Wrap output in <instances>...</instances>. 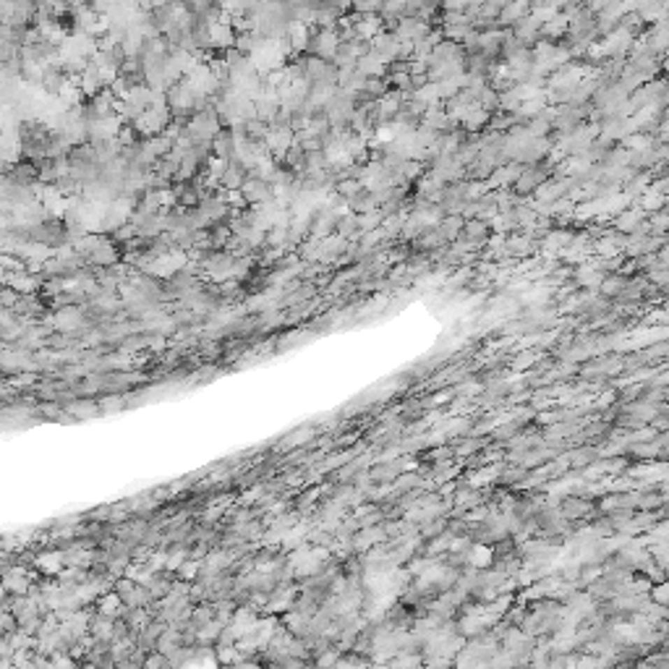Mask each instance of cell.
I'll return each mask as SVG.
<instances>
[{"label":"cell","instance_id":"4fadbf2b","mask_svg":"<svg viewBox=\"0 0 669 669\" xmlns=\"http://www.w3.org/2000/svg\"><path fill=\"white\" fill-rule=\"evenodd\" d=\"M531 13V0H510L508 6L500 10V27L505 29V27H515L523 16H528Z\"/></svg>","mask_w":669,"mask_h":669},{"label":"cell","instance_id":"ba28073f","mask_svg":"<svg viewBox=\"0 0 669 669\" xmlns=\"http://www.w3.org/2000/svg\"><path fill=\"white\" fill-rule=\"evenodd\" d=\"M350 21L356 24V31H359L361 40L366 42H371L377 34L384 31V19L380 13H356V16H350Z\"/></svg>","mask_w":669,"mask_h":669},{"label":"cell","instance_id":"ac0fdd59","mask_svg":"<svg viewBox=\"0 0 669 669\" xmlns=\"http://www.w3.org/2000/svg\"><path fill=\"white\" fill-rule=\"evenodd\" d=\"M366 73H361L359 66H348V69H340V76H338V87H343V89L348 92H361L364 89V84H366Z\"/></svg>","mask_w":669,"mask_h":669},{"label":"cell","instance_id":"484cf974","mask_svg":"<svg viewBox=\"0 0 669 669\" xmlns=\"http://www.w3.org/2000/svg\"><path fill=\"white\" fill-rule=\"evenodd\" d=\"M100 403V410H118V408H123L126 405V400H97Z\"/></svg>","mask_w":669,"mask_h":669},{"label":"cell","instance_id":"4316f807","mask_svg":"<svg viewBox=\"0 0 669 669\" xmlns=\"http://www.w3.org/2000/svg\"><path fill=\"white\" fill-rule=\"evenodd\" d=\"M442 8L445 10H466L468 3L466 0H442Z\"/></svg>","mask_w":669,"mask_h":669},{"label":"cell","instance_id":"9c48e42d","mask_svg":"<svg viewBox=\"0 0 669 669\" xmlns=\"http://www.w3.org/2000/svg\"><path fill=\"white\" fill-rule=\"evenodd\" d=\"M541 27H544V24H541L533 13H528V16H523V19L512 27V34H515L526 48H531V45H536V42L541 40Z\"/></svg>","mask_w":669,"mask_h":669},{"label":"cell","instance_id":"5bb4252c","mask_svg":"<svg viewBox=\"0 0 669 669\" xmlns=\"http://www.w3.org/2000/svg\"><path fill=\"white\" fill-rule=\"evenodd\" d=\"M356 66H359L361 73H366L369 79H374V76H384V73H387V66H390V63H387V60L382 58L380 52L371 48V50L366 52V55H361Z\"/></svg>","mask_w":669,"mask_h":669},{"label":"cell","instance_id":"d6986e66","mask_svg":"<svg viewBox=\"0 0 669 669\" xmlns=\"http://www.w3.org/2000/svg\"><path fill=\"white\" fill-rule=\"evenodd\" d=\"M643 220H646V210L643 207L640 210H622L617 215V220H614V228L622 230V233H635L643 225Z\"/></svg>","mask_w":669,"mask_h":669},{"label":"cell","instance_id":"2e32d148","mask_svg":"<svg viewBox=\"0 0 669 669\" xmlns=\"http://www.w3.org/2000/svg\"><path fill=\"white\" fill-rule=\"evenodd\" d=\"M348 210L356 212V215H364V212H374L380 210V201H377V194L369 189V186H364V189L353 196V199H348Z\"/></svg>","mask_w":669,"mask_h":669},{"label":"cell","instance_id":"44dd1931","mask_svg":"<svg viewBox=\"0 0 669 669\" xmlns=\"http://www.w3.org/2000/svg\"><path fill=\"white\" fill-rule=\"evenodd\" d=\"M591 510V505L586 500H575V497H568V500H562V505H559V512L565 515V518L575 520V518H586V512Z\"/></svg>","mask_w":669,"mask_h":669},{"label":"cell","instance_id":"7a4b0ae2","mask_svg":"<svg viewBox=\"0 0 669 669\" xmlns=\"http://www.w3.org/2000/svg\"><path fill=\"white\" fill-rule=\"evenodd\" d=\"M340 42H343V37H340V27H330V29L314 27L306 52H309V55H317V58L332 60L340 48Z\"/></svg>","mask_w":669,"mask_h":669},{"label":"cell","instance_id":"9a60e30c","mask_svg":"<svg viewBox=\"0 0 669 669\" xmlns=\"http://www.w3.org/2000/svg\"><path fill=\"white\" fill-rule=\"evenodd\" d=\"M246 178H249V168L243 165L240 160H230L228 170H225V175H222L220 186L222 189H230V191H238L243 183H246Z\"/></svg>","mask_w":669,"mask_h":669},{"label":"cell","instance_id":"cb8c5ba5","mask_svg":"<svg viewBox=\"0 0 669 669\" xmlns=\"http://www.w3.org/2000/svg\"><path fill=\"white\" fill-rule=\"evenodd\" d=\"M531 473L526 468H510V470H505L500 476V481L502 484H518V481H523V479H528Z\"/></svg>","mask_w":669,"mask_h":669},{"label":"cell","instance_id":"277c9868","mask_svg":"<svg viewBox=\"0 0 669 669\" xmlns=\"http://www.w3.org/2000/svg\"><path fill=\"white\" fill-rule=\"evenodd\" d=\"M240 194H243L246 204L257 207V204H264V201L275 199V186H272L270 180L257 178V175H249V178H246V183L240 186Z\"/></svg>","mask_w":669,"mask_h":669},{"label":"cell","instance_id":"7402d4cb","mask_svg":"<svg viewBox=\"0 0 669 669\" xmlns=\"http://www.w3.org/2000/svg\"><path fill=\"white\" fill-rule=\"evenodd\" d=\"M257 264H259V257H240V259H236V264H233V278L246 280L251 272L257 270Z\"/></svg>","mask_w":669,"mask_h":669},{"label":"cell","instance_id":"3957f363","mask_svg":"<svg viewBox=\"0 0 669 669\" xmlns=\"http://www.w3.org/2000/svg\"><path fill=\"white\" fill-rule=\"evenodd\" d=\"M3 178L16 183V186H37L40 183V170L31 160H16L3 168Z\"/></svg>","mask_w":669,"mask_h":669},{"label":"cell","instance_id":"f1b7e54d","mask_svg":"<svg viewBox=\"0 0 669 669\" xmlns=\"http://www.w3.org/2000/svg\"><path fill=\"white\" fill-rule=\"evenodd\" d=\"M403 3H405V0H403Z\"/></svg>","mask_w":669,"mask_h":669},{"label":"cell","instance_id":"603a6c76","mask_svg":"<svg viewBox=\"0 0 669 669\" xmlns=\"http://www.w3.org/2000/svg\"><path fill=\"white\" fill-rule=\"evenodd\" d=\"M361 189H364V183H361L359 178H345V180H340L338 186H335V191H338V194H340V196H343L345 201L353 199V196H356V194H359Z\"/></svg>","mask_w":669,"mask_h":669},{"label":"cell","instance_id":"7c38bea8","mask_svg":"<svg viewBox=\"0 0 669 669\" xmlns=\"http://www.w3.org/2000/svg\"><path fill=\"white\" fill-rule=\"evenodd\" d=\"M236 40H238V31L230 21L212 24V50H230L236 48Z\"/></svg>","mask_w":669,"mask_h":669},{"label":"cell","instance_id":"8992f818","mask_svg":"<svg viewBox=\"0 0 669 669\" xmlns=\"http://www.w3.org/2000/svg\"><path fill=\"white\" fill-rule=\"evenodd\" d=\"M212 152H215V157H220V160H238V144H236V136H233V126H222V129L215 134Z\"/></svg>","mask_w":669,"mask_h":669},{"label":"cell","instance_id":"6da1fadb","mask_svg":"<svg viewBox=\"0 0 669 669\" xmlns=\"http://www.w3.org/2000/svg\"><path fill=\"white\" fill-rule=\"evenodd\" d=\"M31 240L45 243L50 249H63V246H69V225L63 217L48 215V217H42L40 222L31 225Z\"/></svg>","mask_w":669,"mask_h":669},{"label":"cell","instance_id":"8fae6325","mask_svg":"<svg viewBox=\"0 0 669 669\" xmlns=\"http://www.w3.org/2000/svg\"><path fill=\"white\" fill-rule=\"evenodd\" d=\"M311 31H314V27H311V24H303V21H290L285 40H288L293 55L306 52V48H309V40H311Z\"/></svg>","mask_w":669,"mask_h":669},{"label":"cell","instance_id":"52a82bcc","mask_svg":"<svg viewBox=\"0 0 669 669\" xmlns=\"http://www.w3.org/2000/svg\"><path fill=\"white\" fill-rule=\"evenodd\" d=\"M371 48L380 52V55L387 60V63L403 58V42H400V37L395 34V31L384 29L382 34H377V37L371 40Z\"/></svg>","mask_w":669,"mask_h":669},{"label":"cell","instance_id":"e0dca14e","mask_svg":"<svg viewBox=\"0 0 669 669\" xmlns=\"http://www.w3.org/2000/svg\"><path fill=\"white\" fill-rule=\"evenodd\" d=\"M335 233L343 236L348 240H359L361 238V220L356 212H343L338 217V225H335Z\"/></svg>","mask_w":669,"mask_h":669},{"label":"cell","instance_id":"ffe728a7","mask_svg":"<svg viewBox=\"0 0 669 669\" xmlns=\"http://www.w3.org/2000/svg\"><path fill=\"white\" fill-rule=\"evenodd\" d=\"M489 120H491V113L489 110H484L481 105H473L466 115H463V129L468 131V134H473V131H479V129H484V126H489Z\"/></svg>","mask_w":669,"mask_h":669},{"label":"cell","instance_id":"30bf717a","mask_svg":"<svg viewBox=\"0 0 669 669\" xmlns=\"http://www.w3.org/2000/svg\"><path fill=\"white\" fill-rule=\"evenodd\" d=\"M69 79L71 76L60 69V66H48L45 73H42V84H40L42 94H48V97H58L60 92H63V87L69 84Z\"/></svg>","mask_w":669,"mask_h":669},{"label":"cell","instance_id":"d4e9b609","mask_svg":"<svg viewBox=\"0 0 669 669\" xmlns=\"http://www.w3.org/2000/svg\"><path fill=\"white\" fill-rule=\"evenodd\" d=\"M533 361H539L536 350H526V353H520L518 359L512 361V366H515V369H523V366H528V364H533Z\"/></svg>","mask_w":669,"mask_h":669},{"label":"cell","instance_id":"5b68a950","mask_svg":"<svg viewBox=\"0 0 669 669\" xmlns=\"http://www.w3.org/2000/svg\"><path fill=\"white\" fill-rule=\"evenodd\" d=\"M489 236H491L489 222L481 220V217H466V225H463V230H460V238L466 240V243L481 249V246H487Z\"/></svg>","mask_w":669,"mask_h":669},{"label":"cell","instance_id":"83f0119b","mask_svg":"<svg viewBox=\"0 0 669 669\" xmlns=\"http://www.w3.org/2000/svg\"><path fill=\"white\" fill-rule=\"evenodd\" d=\"M466 3H468V8H470V6H473V8H476V6H484V3H487V0H466Z\"/></svg>","mask_w":669,"mask_h":669}]
</instances>
